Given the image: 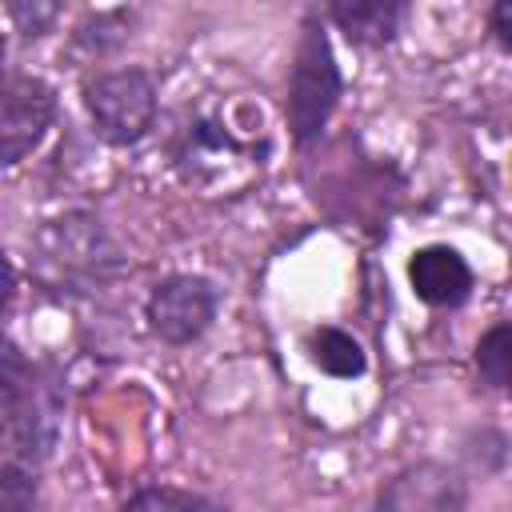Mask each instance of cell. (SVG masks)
Segmentation results:
<instances>
[{"label":"cell","mask_w":512,"mask_h":512,"mask_svg":"<svg viewBox=\"0 0 512 512\" xmlns=\"http://www.w3.org/2000/svg\"><path fill=\"white\" fill-rule=\"evenodd\" d=\"M468 492L464 480L436 460L412 464L404 472H396L376 500V512H464Z\"/></svg>","instance_id":"277c9868"},{"label":"cell","mask_w":512,"mask_h":512,"mask_svg":"<svg viewBox=\"0 0 512 512\" xmlns=\"http://www.w3.org/2000/svg\"><path fill=\"white\" fill-rule=\"evenodd\" d=\"M124 512H200V500L176 488H144L124 504Z\"/></svg>","instance_id":"7c38bea8"},{"label":"cell","mask_w":512,"mask_h":512,"mask_svg":"<svg viewBox=\"0 0 512 512\" xmlns=\"http://www.w3.org/2000/svg\"><path fill=\"white\" fill-rule=\"evenodd\" d=\"M332 20L356 44H384L396 32L400 8L396 4H380V0H352V4H332Z\"/></svg>","instance_id":"ba28073f"},{"label":"cell","mask_w":512,"mask_h":512,"mask_svg":"<svg viewBox=\"0 0 512 512\" xmlns=\"http://www.w3.org/2000/svg\"><path fill=\"white\" fill-rule=\"evenodd\" d=\"M508 20H512V4H496V8H492V24H496V36H500L504 44H508V36H512Z\"/></svg>","instance_id":"9a60e30c"},{"label":"cell","mask_w":512,"mask_h":512,"mask_svg":"<svg viewBox=\"0 0 512 512\" xmlns=\"http://www.w3.org/2000/svg\"><path fill=\"white\" fill-rule=\"evenodd\" d=\"M312 360H316L328 376H340V380L364 372V348H360L348 332H340V328H320V332L312 336Z\"/></svg>","instance_id":"9c48e42d"},{"label":"cell","mask_w":512,"mask_h":512,"mask_svg":"<svg viewBox=\"0 0 512 512\" xmlns=\"http://www.w3.org/2000/svg\"><path fill=\"white\" fill-rule=\"evenodd\" d=\"M476 364H480V376L492 384V388H504L508 376H512V328L508 324H496L480 348H476Z\"/></svg>","instance_id":"30bf717a"},{"label":"cell","mask_w":512,"mask_h":512,"mask_svg":"<svg viewBox=\"0 0 512 512\" xmlns=\"http://www.w3.org/2000/svg\"><path fill=\"white\" fill-rule=\"evenodd\" d=\"M408 276H412L416 296L424 304H432V308H452L472 288V272H468L464 256L456 248H444V244L420 248L412 256V264H408Z\"/></svg>","instance_id":"8992f818"},{"label":"cell","mask_w":512,"mask_h":512,"mask_svg":"<svg viewBox=\"0 0 512 512\" xmlns=\"http://www.w3.org/2000/svg\"><path fill=\"white\" fill-rule=\"evenodd\" d=\"M88 112L108 144H136L156 116V84L140 68L108 72L88 84Z\"/></svg>","instance_id":"7a4b0ae2"},{"label":"cell","mask_w":512,"mask_h":512,"mask_svg":"<svg viewBox=\"0 0 512 512\" xmlns=\"http://www.w3.org/2000/svg\"><path fill=\"white\" fill-rule=\"evenodd\" d=\"M12 288H16V272H12L8 256L0 252V312H4V308H8V300H12Z\"/></svg>","instance_id":"5bb4252c"},{"label":"cell","mask_w":512,"mask_h":512,"mask_svg":"<svg viewBox=\"0 0 512 512\" xmlns=\"http://www.w3.org/2000/svg\"><path fill=\"white\" fill-rule=\"evenodd\" d=\"M0 60H4V40H0Z\"/></svg>","instance_id":"2e32d148"},{"label":"cell","mask_w":512,"mask_h":512,"mask_svg":"<svg viewBox=\"0 0 512 512\" xmlns=\"http://www.w3.org/2000/svg\"><path fill=\"white\" fill-rule=\"evenodd\" d=\"M24 388H28V360L12 340L0 336V412L12 408L24 396Z\"/></svg>","instance_id":"8fae6325"},{"label":"cell","mask_w":512,"mask_h":512,"mask_svg":"<svg viewBox=\"0 0 512 512\" xmlns=\"http://www.w3.org/2000/svg\"><path fill=\"white\" fill-rule=\"evenodd\" d=\"M36 508V484L24 468L0 464V512H32Z\"/></svg>","instance_id":"4fadbf2b"},{"label":"cell","mask_w":512,"mask_h":512,"mask_svg":"<svg viewBox=\"0 0 512 512\" xmlns=\"http://www.w3.org/2000/svg\"><path fill=\"white\" fill-rule=\"evenodd\" d=\"M336 96H340V68L332 60L328 36L320 32V24H304L292 80H288V124L296 144H308L320 136V128L336 108Z\"/></svg>","instance_id":"6da1fadb"},{"label":"cell","mask_w":512,"mask_h":512,"mask_svg":"<svg viewBox=\"0 0 512 512\" xmlns=\"http://www.w3.org/2000/svg\"><path fill=\"white\" fill-rule=\"evenodd\" d=\"M56 112L52 88L32 76L0 80V164L24 160L48 132Z\"/></svg>","instance_id":"3957f363"},{"label":"cell","mask_w":512,"mask_h":512,"mask_svg":"<svg viewBox=\"0 0 512 512\" xmlns=\"http://www.w3.org/2000/svg\"><path fill=\"white\" fill-rule=\"evenodd\" d=\"M216 312V292L200 276H172L148 300V324L168 344L196 340Z\"/></svg>","instance_id":"5b68a950"},{"label":"cell","mask_w":512,"mask_h":512,"mask_svg":"<svg viewBox=\"0 0 512 512\" xmlns=\"http://www.w3.org/2000/svg\"><path fill=\"white\" fill-rule=\"evenodd\" d=\"M48 448V428H44V416L28 404H12L0 412V460L4 468H24L32 460H40Z\"/></svg>","instance_id":"52a82bcc"}]
</instances>
